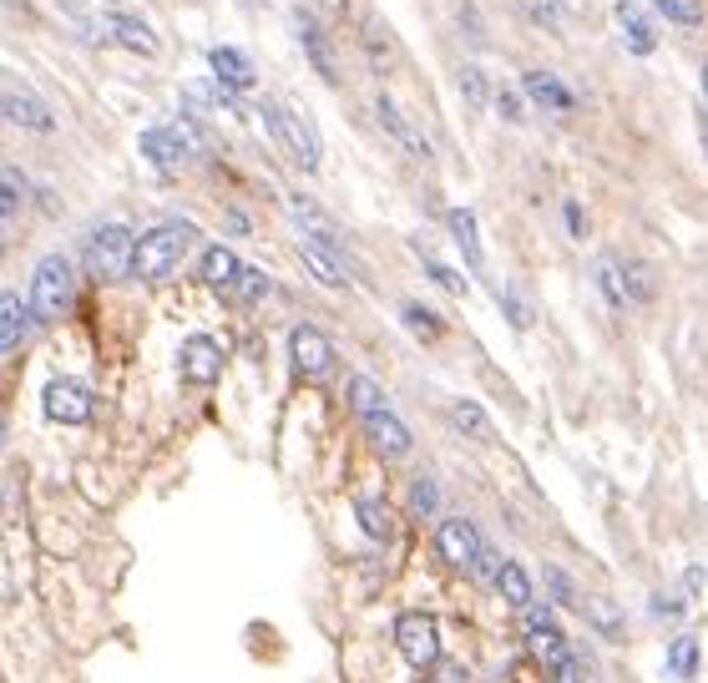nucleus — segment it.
Masks as SVG:
<instances>
[{
  "mask_svg": "<svg viewBox=\"0 0 708 683\" xmlns=\"http://www.w3.org/2000/svg\"><path fill=\"white\" fill-rule=\"evenodd\" d=\"M198 243V228L192 223H162L152 228V233H142V239L133 243V274L147 279V284H157V279H168L172 269L182 264V253Z\"/></svg>",
  "mask_w": 708,
  "mask_h": 683,
  "instance_id": "f257e3e1",
  "label": "nucleus"
},
{
  "mask_svg": "<svg viewBox=\"0 0 708 683\" xmlns=\"http://www.w3.org/2000/svg\"><path fill=\"white\" fill-rule=\"evenodd\" d=\"M72 300H76L72 259H61V253L41 259L36 279H31V314H36V319H61V314L72 309Z\"/></svg>",
  "mask_w": 708,
  "mask_h": 683,
  "instance_id": "f03ea898",
  "label": "nucleus"
},
{
  "mask_svg": "<svg viewBox=\"0 0 708 683\" xmlns=\"http://www.w3.org/2000/svg\"><path fill=\"white\" fill-rule=\"evenodd\" d=\"M264 122L268 133L278 137V143L294 153V162H299L304 172L319 168V157H325V147H319V133H314V122L304 117V112L284 107V102H264Z\"/></svg>",
  "mask_w": 708,
  "mask_h": 683,
  "instance_id": "7ed1b4c3",
  "label": "nucleus"
},
{
  "mask_svg": "<svg viewBox=\"0 0 708 683\" xmlns=\"http://www.w3.org/2000/svg\"><path fill=\"white\" fill-rule=\"evenodd\" d=\"M133 233L121 223H107L96 228L92 239H86V269H92L96 279H127L133 274Z\"/></svg>",
  "mask_w": 708,
  "mask_h": 683,
  "instance_id": "20e7f679",
  "label": "nucleus"
},
{
  "mask_svg": "<svg viewBox=\"0 0 708 683\" xmlns=\"http://www.w3.org/2000/svg\"><path fill=\"white\" fill-rule=\"evenodd\" d=\"M395 648L405 653L410 669H435V663H441V628H435L431 612H400Z\"/></svg>",
  "mask_w": 708,
  "mask_h": 683,
  "instance_id": "39448f33",
  "label": "nucleus"
},
{
  "mask_svg": "<svg viewBox=\"0 0 708 683\" xmlns=\"http://www.w3.org/2000/svg\"><path fill=\"white\" fill-rule=\"evenodd\" d=\"M288 355H294V370L304 380H329L335 375V345L325 339V329H314V324H299L294 335H288Z\"/></svg>",
  "mask_w": 708,
  "mask_h": 683,
  "instance_id": "423d86ee",
  "label": "nucleus"
},
{
  "mask_svg": "<svg viewBox=\"0 0 708 683\" xmlns=\"http://www.w3.org/2000/svg\"><path fill=\"white\" fill-rule=\"evenodd\" d=\"M46 416L61 420V425H86L92 420V390L82 380H51L46 385Z\"/></svg>",
  "mask_w": 708,
  "mask_h": 683,
  "instance_id": "0eeeda50",
  "label": "nucleus"
},
{
  "mask_svg": "<svg viewBox=\"0 0 708 683\" xmlns=\"http://www.w3.org/2000/svg\"><path fill=\"white\" fill-rule=\"evenodd\" d=\"M178 370L188 385H213L218 370H223V345L208 335H192L182 339V355H178Z\"/></svg>",
  "mask_w": 708,
  "mask_h": 683,
  "instance_id": "6e6552de",
  "label": "nucleus"
},
{
  "mask_svg": "<svg viewBox=\"0 0 708 683\" xmlns=\"http://www.w3.org/2000/svg\"><path fill=\"white\" fill-rule=\"evenodd\" d=\"M435 551H441L451 567H476L480 532L471 527L466 516H451V522H441V532H435Z\"/></svg>",
  "mask_w": 708,
  "mask_h": 683,
  "instance_id": "1a4fd4ad",
  "label": "nucleus"
},
{
  "mask_svg": "<svg viewBox=\"0 0 708 683\" xmlns=\"http://www.w3.org/2000/svg\"><path fill=\"white\" fill-rule=\"evenodd\" d=\"M137 147H142V157L152 168L172 172V168H182V157H188V133H178V127H147V133L137 137Z\"/></svg>",
  "mask_w": 708,
  "mask_h": 683,
  "instance_id": "9d476101",
  "label": "nucleus"
},
{
  "mask_svg": "<svg viewBox=\"0 0 708 683\" xmlns=\"http://www.w3.org/2000/svg\"><path fill=\"white\" fill-rule=\"evenodd\" d=\"M96 36L117 41L127 51H142V56H157V31L137 15H107V21H96Z\"/></svg>",
  "mask_w": 708,
  "mask_h": 683,
  "instance_id": "9b49d317",
  "label": "nucleus"
},
{
  "mask_svg": "<svg viewBox=\"0 0 708 683\" xmlns=\"http://www.w3.org/2000/svg\"><path fill=\"white\" fill-rule=\"evenodd\" d=\"M0 117L21 122V127H31V133H51V127H56L51 107L46 102H36L31 92H0Z\"/></svg>",
  "mask_w": 708,
  "mask_h": 683,
  "instance_id": "f8f14e48",
  "label": "nucleus"
},
{
  "mask_svg": "<svg viewBox=\"0 0 708 683\" xmlns=\"http://www.w3.org/2000/svg\"><path fill=\"white\" fill-rule=\"evenodd\" d=\"M31 324H36L31 300H21V294H0V355H11V349L31 335Z\"/></svg>",
  "mask_w": 708,
  "mask_h": 683,
  "instance_id": "ddd939ff",
  "label": "nucleus"
},
{
  "mask_svg": "<svg viewBox=\"0 0 708 683\" xmlns=\"http://www.w3.org/2000/svg\"><path fill=\"white\" fill-rule=\"evenodd\" d=\"M374 112H380V127H384V133H390V137H395V143L405 147L410 157H431V143H425V137L415 133V127H410V117H405V112H400V107H395V102H390V96H384V92L374 96Z\"/></svg>",
  "mask_w": 708,
  "mask_h": 683,
  "instance_id": "4468645a",
  "label": "nucleus"
},
{
  "mask_svg": "<svg viewBox=\"0 0 708 683\" xmlns=\"http://www.w3.org/2000/svg\"><path fill=\"white\" fill-rule=\"evenodd\" d=\"M364 431H370L374 451L380 455H410V431L400 425V416L390 406L374 410V416H364Z\"/></svg>",
  "mask_w": 708,
  "mask_h": 683,
  "instance_id": "2eb2a0df",
  "label": "nucleus"
},
{
  "mask_svg": "<svg viewBox=\"0 0 708 683\" xmlns=\"http://www.w3.org/2000/svg\"><path fill=\"white\" fill-rule=\"evenodd\" d=\"M208 66H213L218 86H223L229 96H239V92H249V86H253V66L233 46H213V51H208Z\"/></svg>",
  "mask_w": 708,
  "mask_h": 683,
  "instance_id": "dca6fc26",
  "label": "nucleus"
},
{
  "mask_svg": "<svg viewBox=\"0 0 708 683\" xmlns=\"http://www.w3.org/2000/svg\"><path fill=\"white\" fill-rule=\"evenodd\" d=\"M294 31H299V46H304V56H309V66L325 82H339V72H335V56H329V41H325V31L309 21V15H294Z\"/></svg>",
  "mask_w": 708,
  "mask_h": 683,
  "instance_id": "f3484780",
  "label": "nucleus"
},
{
  "mask_svg": "<svg viewBox=\"0 0 708 683\" xmlns=\"http://www.w3.org/2000/svg\"><path fill=\"white\" fill-rule=\"evenodd\" d=\"M299 253H304V264L314 269V274L325 279V284H345V249H329V243H319V239H299Z\"/></svg>",
  "mask_w": 708,
  "mask_h": 683,
  "instance_id": "a211bd4d",
  "label": "nucleus"
},
{
  "mask_svg": "<svg viewBox=\"0 0 708 683\" xmlns=\"http://www.w3.org/2000/svg\"><path fill=\"white\" fill-rule=\"evenodd\" d=\"M521 86H527V96L537 102V107H547V112H572L577 107V96L567 92L552 72H527V82Z\"/></svg>",
  "mask_w": 708,
  "mask_h": 683,
  "instance_id": "6ab92c4d",
  "label": "nucleus"
},
{
  "mask_svg": "<svg viewBox=\"0 0 708 683\" xmlns=\"http://www.w3.org/2000/svg\"><path fill=\"white\" fill-rule=\"evenodd\" d=\"M288 213H294V223L304 228V239H319V243H329V249H339V228L319 213V203H309V198H294V203H288Z\"/></svg>",
  "mask_w": 708,
  "mask_h": 683,
  "instance_id": "aec40b11",
  "label": "nucleus"
},
{
  "mask_svg": "<svg viewBox=\"0 0 708 683\" xmlns=\"http://www.w3.org/2000/svg\"><path fill=\"white\" fill-rule=\"evenodd\" d=\"M355 516H360V527L370 542H390V532H395V516H390V506H384L380 496H360V502H355Z\"/></svg>",
  "mask_w": 708,
  "mask_h": 683,
  "instance_id": "412c9836",
  "label": "nucleus"
},
{
  "mask_svg": "<svg viewBox=\"0 0 708 683\" xmlns=\"http://www.w3.org/2000/svg\"><path fill=\"white\" fill-rule=\"evenodd\" d=\"M239 269H243V264H239V253H233V249H208L203 264H198V279H203L208 288H229Z\"/></svg>",
  "mask_w": 708,
  "mask_h": 683,
  "instance_id": "4be33fe9",
  "label": "nucleus"
},
{
  "mask_svg": "<svg viewBox=\"0 0 708 683\" xmlns=\"http://www.w3.org/2000/svg\"><path fill=\"white\" fill-rule=\"evenodd\" d=\"M617 25H623V36H627V46H633L637 56H648V51L658 46V36H653V25L643 21V11H637L633 0H623V6H617Z\"/></svg>",
  "mask_w": 708,
  "mask_h": 683,
  "instance_id": "5701e85b",
  "label": "nucleus"
},
{
  "mask_svg": "<svg viewBox=\"0 0 708 683\" xmlns=\"http://www.w3.org/2000/svg\"><path fill=\"white\" fill-rule=\"evenodd\" d=\"M451 239L466 253V264L480 269V233H476V213L471 208H451Z\"/></svg>",
  "mask_w": 708,
  "mask_h": 683,
  "instance_id": "b1692460",
  "label": "nucleus"
},
{
  "mask_svg": "<svg viewBox=\"0 0 708 683\" xmlns=\"http://www.w3.org/2000/svg\"><path fill=\"white\" fill-rule=\"evenodd\" d=\"M496 588H501V598L511 602V608H527V602H531V577L521 572L517 563H501V572H496Z\"/></svg>",
  "mask_w": 708,
  "mask_h": 683,
  "instance_id": "393cba45",
  "label": "nucleus"
},
{
  "mask_svg": "<svg viewBox=\"0 0 708 683\" xmlns=\"http://www.w3.org/2000/svg\"><path fill=\"white\" fill-rule=\"evenodd\" d=\"M598 288L607 294L613 309H627V284H623V264L617 259H598Z\"/></svg>",
  "mask_w": 708,
  "mask_h": 683,
  "instance_id": "a878e982",
  "label": "nucleus"
},
{
  "mask_svg": "<svg viewBox=\"0 0 708 683\" xmlns=\"http://www.w3.org/2000/svg\"><path fill=\"white\" fill-rule=\"evenodd\" d=\"M349 406H355V416H374V410H384V396H380V385L370 380V375H355L349 380Z\"/></svg>",
  "mask_w": 708,
  "mask_h": 683,
  "instance_id": "bb28decb",
  "label": "nucleus"
},
{
  "mask_svg": "<svg viewBox=\"0 0 708 683\" xmlns=\"http://www.w3.org/2000/svg\"><path fill=\"white\" fill-rule=\"evenodd\" d=\"M229 288H233V300H239V304H258V300H264V294H268V288H274V284H268V274H264V269H239Z\"/></svg>",
  "mask_w": 708,
  "mask_h": 683,
  "instance_id": "cd10ccee",
  "label": "nucleus"
},
{
  "mask_svg": "<svg viewBox=\"0 0 708 683\" xmlns=\"http://www.w3.org/2000/svg\"><path fill=\"white\" fill-rule=\"evenodd\" d=\"M521 15H527L531 25H541V31H562L567 25L562 0H521Z\"/></svg>",
  "mask_w": 708,
  "mask_h": 683,
  "instance_id": "c85d7f7f",
  "label": "nucleus"
},
{
  "mask_svg": "<svg viewBox=\"0 0 708 683\" xmlns=\"http://www.w3.org/2000/svg\"><path fill=\"white\" fill-rule=\"evenodd\" d=\"M400 319L410 324V335H421V339H441V319H435L425 304H400Z\"/></svg>",
  "mask_w": 708,
  "mask_h": 683,
  "instance_id": "c756f323",
  "label": "nucleus"
},
{
  "mask_svg": "<svg viewBox=\"0 0 708 683\" xmlns=\"http://www.w3.org/2000/svg\"><path fill=\"white\" fill-rule=\"evenodd\" d=\"M668 669L678 673V679H694V673H698V643H694V638H673Z\"/></svg>",
  "mask_w": 708,
  "mask_h": 683,
  "instance_id": "7c9ffc66",
  "label": "nucleus"
},
{
  "mask_svg": "<svg viewBox=\"0 0 708 683\" xmlns=\"http://www.w3.org/2000/svg\"><path fill=\"white\" fill-rule=\"evenodd\" d=\"M435 506H441L435 481H431V476H415V481H410V512H415V516H435Z\"/></svg>",
  "mask_w": 708,
  "mask_h": 683,
  "instance_id": "2f4dec72",
  "label": "nucleus"
},
{
  "mask_svg": "<svg viewBox=\"0 0 708 683\" xmlns=\"http://www.w3.org/2000/svg\"><path fill=\"white\" fill-rule=\"evenodd\" d=\"M451 420H456L461 431H471V435H476V441H492V420L480 416V406H466V400H461V406L451 410Z\"/></svg>",
  "mask_w": 708,
  "mask_h": 683,
  "instance_id": "473e14b6",
  "label": "nucleus"
},
{
  "mask_svg": "<svg viewBox=\"0 0 708 683\" xmlns=\"http://www.w3.org/2000/svg\"><path fill=\"white\" fill-rule=\"evenodd\" d=\"M623 284H627V304H648L653 300V279H648V269L643 264H623Z\"/></svg>",
  "mask_w": 708,
  "mask_h": 683,
  "instance_id": "72a5a7b5",
  "label": "nucleus"
},
{
  "mask_svg": "<svg viewBox=\"0 0 708 683\" xmlns=\"http://www.w3.org/2000/svg\"><path fill=\"white\" fill-rule=\"evenodd\" d=\"M517 612H521V628H527L531 638H537V633H547V628H557V612L547 608V602H537V598H531L527 608H517Z\"/></svg>",
  "mask_w": 708,
  "mask_h": 683,
  "instance_id": "f704fd0d",
  "label": "nucleus"
},
{
  "mask_svg": "<svg viewBox=\"0 0 708 683\" xmlns=\"http://www.w3.org/2000/svg\"><path fill=\"white\" fill-rule=\"evenodd\" d=\"M668 21H678V25H698L704 21V11H698V0H653Z\"/></svg>",
  "mask_w": 708,
  "mask_h": 683,
  "instance_id": "c9c22d12",
  "label": "nucleus"
},
{
  "mask_svg": "<svg viewBox=\"0 0 708 683\" xmlns=\"http://www.w3.org/2000/svg\"><path fill=\"white\" fill-rule=\"evenodd\" d=\"M547 588H552V598L562 602V608H577V588H572V577H567L562 567H547Z\"/></svg>",
  "mask_w": 708,
  "mask_h": 683,
  "instance_id": "e433bc0d",
  "label": "nucleus"
},
{
  "mask_svg": "<svg viewBox=\"0 0 708 683\" xmlns=\"http://www.w3.org/2000/svg\"><path fill=\"white\" fill-rule=\"evenodd\" d=\"M425 274H431L445 294H466V279H461L456 269H445V264H435V259H425Z\"/></svg>",
  "mask_w": 708,
  "mask_h": 683,
  "instance_id": "4c0bfd02",
  "label": "nucleus"
},
{
  "mask_svg": "<svg viewBox=\"0 0 708 683\" xmlns=\"http://www.w3.org/2000/svg\"><path fill=\"white\" fill-rule=\"evenodd\" d=\"M588 612H592V623H598V628H602V633H607V638L617 633V612L607 608V602H602V598H592V602H588Z\"/></svg>",
  "mask_w": 708,
  "mask_h": 683,
  "instance_id": "58836bf2",
  "label": "nucleus"
},
{
  "mask_svg": "<svg viewBox=\"0 0 708 683\" xmlns=\"http://www.w3.org/2000/svg\"><path fill=\"white\" fill-rule=\"evenodd\" d=\"M496 112H501L506 122H521V96L511 92V86H501V92H496Z\"/></svg>",
  "mask_w": 708,
  "mask_h": 683,
  "instance_id": "ea45409f",
  "label": "nucleus"
},
{
  "mask_svg": "<svg viewBox=\"0 0 708 683\" xmlns=\"http://www.w3.org/2000/svg\"><path fill=\"white\" fill-rule=\"evenodd\" d=\"M461 92H466L471 102H486V76H480L476 66H466V72H461Z\"/></svg>",
  "mask_w": 708,
  "mask_h": 683,
  "instance_id": "a19ab883",
  "label": "nucleus"
},
{
  "mask_svg": "<svg viewBox=\"0 0 708 683\" xmlns=\"http://www.w3.org/2000/svg\"><path fill=\"white\" fill-rule=\"evenodd\" d=\"M501 309H506V314H511V324H517V329H527V324H531V314H527V304H521V300H517V294H506V288H501Z\"/></svg>",
  "mask_w": 708,
  "mask_h": 683,
  "instance_id": "79ce46f5",
  "label": "nucleus"
},
{
  "mask_svg": "<svg viewBox=\"0 0 708 683\" xmlns=\"http://www.w3.org/2000/svg\"><path fill=\"white\" fill-rule=\"evenodd\" d=\"M476 572H480V577H496V572H501V557H496L492 547H480V551H476Z\"/></svg>",
  "mask_w": 708,
  "mask_h": 683,
  "instance_id": "37998d69",
  "label": "nucleus"
},
{
  "mask_svg": "<svg viewBox=\"0 0 708 683\" xmlns=\"http://www.w3.org/2000/svg\"><path fill=\"white\" fill-rule=\"evenodd\" d=\"M441 683H471V673L456 669V663H445V669H441Z\"/></svg>",
  "mask_w": 708,
  "mask_h": 683,
  "instance_id": "c03bdc74",
  "label": "nucleus"
},
{
  "mask_svg": "<svg viewBox=\"0 0 708 683\" xmlns=\"http://www.w3.org/2000/svg\"><path fill=\"white\" fill-rule=\"evenodd\" d=\"M567 228H572L577 239H582V208H577V203H567Z\"/></svg>",
  "mask_w": 708,
  "mask_h": 683,
  "instance_id": "a18cd8bd",
  "label": "nucleus"
},
{
  "mask_svg": "<svg viewBox=\"0 0 708 683\" xmlns=\"http://www.w3.org/2000/svg\"><path fill=\"white\" fill-rule=\"evenodd\" d=\"M325 11L329 15H345V0H325Z\"/></svg>",
  "mask_w": 708,
  "mask_h": 683,
  "instance_id": "49530a36",
  "label": "nucleus"
},
{
  "mask_svg": "<svg viewBox=\"0 0 708 683\" xmlns=\"http://www.w3.org/2000/svg\"><path fill=\"white\" fill-rule=\"evenodd\" d=\"M0 445H6V416H0Z\"/></svg>",
  "mask_w": 708,
  "mask_h": 683,
  "instance_id": "de8ad7c7",
  "label": "nucleus"
},
{
  "mask_svg": "<svg viewBox=\"0 0 708 683\" xmlns=\"http://www.w3.org/2000/svg\"><path fill=\"white\" fill-rule=\"evenodd\" d=\"M239 6H264V0H239Z\"/></svg>",
  "mask_w": 708,
  "mask_h": 683,
  "instance_id": "09e8293b",
  "label": "nucleus"
},
{
  "mask_svg": "<svg viewBox=\"0 0 708 683\" xmlns=\"http://www.w3.org/2000/svg\"><path fill=\"white\" fill-rule=\"evenodd\" d=\"M704 96H708V66H704Z\"/></svg>",
  "mask_w": 708,
  "mask_h": 683,
  "instance_id": "8fccbe9b",
  "label": "nucleus"
},
{
  "mask_svg": "<svg viewBox=\"0 0 708 683\" xmlns=\"http://www.w3.org/2000/svg\"><path fill=\"white\" fill-rule=\"evenodd\" d=\"M704 147H708V122H704Z\"/></svg>",
  "mask_w": 708,
  "mask_h": 683,
  "instance_id": "3c124183",
  "label": "nucleus"
},
{
  "mask_svg": "<svg viewBox=\"0 0 708 683\" xmlns=\"http://www.w3.org/2000/svg\"><path fill=\"white\" fill-rule=\"evenodd\" d=\"M577 683H582V679H577Z\"/></svg>",
  "mask_w": 708,
  "mask_h": 683,
  "instance_id": "603ef678",
  "label": "nucleus"
}]
</instances>
